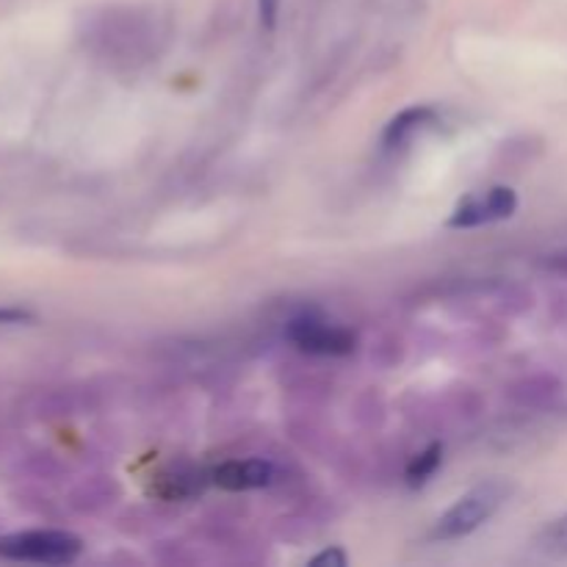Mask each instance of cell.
Returning <instances> with one entry per match:
<instances>
[{"instance_id": "obj_3", "label": "cell", "mask_w": 567, "mask_h": 567, "mask_svg": "<svg viewBox=\"0 0 567 567\" xmlns=\"http://www.w3.org/2000/svg\"><path fill=\"white\" fill-rule=\"evenodd\" d=\"M518 210V194L509 186H493L487 192L468 194L463 203L454 208L449 227L457 230H471V227L493 225V221H504Z\"/></svg>"}, {"instance_id": "obj_7", "label": "cell", "mask_w": 567, "mask_h": 567, "mask_svg": "<svg viewBox=\"0 0 567 567\" xmlns=\"http://www.w3.org/2000/svg\"><path fill=\"white\" fill-rule=\"evenodd\" d=\"M509 396H513V402L520 404V408L540 410L563 396V382L551 374H532L515 382V385L509 388Z\"/></svg>"}, {"instance_id": "obj_10", "label": "cell", "mask_w": 567, "mask_h": 567, "mask_svg": "<svg viewBox=\"0 0 567 567\" xmlns=\"http://www.w3.org/2000/svg\"><path fill=\"white\" fill-rule=\"evenodd\" d=\"M347 563H349V557L347 554L341 551V548H327V551H321V554H316L313 559H310V565H316V567H347Z\"/></svg>"}, {"instance_id": "obj_12", "label": "cell", "mask_w": 567, "mask_h": 567, "mask_svg": "<svg viewBox=\"0 0 567 567\" xmlns=\"http://www.w3.org/2000/svg\"><path fill=\"white\" fill-rule=\"evenodd\" d=\"M543 266H546L548 271H554V275L567 277V249H559V252L548 255L546 264H543Z\"/></svg>"}, {"instance_id": "obj_4", "label": "cell", "mask_w": 567, "mask_h": 567, "mask_svg": "<svg viewBox=\"0 0 567 567\" xmlns=\"http://www.w3.org/2000/svg\"><path fill=\"white\" fill-rule=\"evenodd\" d=\"M288 338L297 343L302 352L310 354H330V358H343L352 354L358 347V336L347 327L327 324L319 319H297L288 327Z\"/></svg>"}, {"instance_id": "obj_1", "label": "cell", "mask_w": 567, "mask_h": 567, "mask_svg": "<svg viewBox=\"0 0 567 567\" xmlns=\"http://www.w3.org/2000/svg\"><path fill=\"white\" fill-rule=\"evenodd\" d=\"M507 496L509 487L504 485V482H482L474 491L460 496L457 502L437 518L432 537H435V540H460V537L474 535L480 526H485L487 520L502 509Z\"/></svg>"}, {"instance_id": "obj_2", "label": "cell", "mask_w": 567, "mask_h": 567, "mask_svg": "<svg viewBox=\"0 0 567 567\" xmlns=\"http://www.w3.org/2000/svg\"><path fill=\"white\" fill-rule=\"evenodd\" d=\"M83 543L75 535L61 529H31L0 537V557L14 563L37 565H70L81 554Z\"/></svg>"}, {"instance_id": "obj_6", "label": "cell", "mask_w": 567, "mask_h": 567, "mask_svg": "<svg viewBox=\"0 0 567 567\" xmlns=\"http://www.w3.org/2000/svg\"><path fill=\"white\" fill-rule=\"evenodd\" d=\"M435 122H437V114L435 109H430V105H413V109H404L402 114H396L391 122H388L385 133H382V144H385L388 150L408 147L415 136L430 131Z\"/></svg>"}, {"instance_id": "obj_5", "label": "cell", "mask_w": 567, "mask_h": 567, "mask_svg": "<svg viewBox=\"0 0 567 567\" xmlns=\"http://www.w3.org/2000/svg\"><path fill=\"white\" fill-rule=\"evenodd\" d=\"M275 480V468L266 460H233V463H221L214 471V485L221 491L244 493V491H258Z\"/></svg>"}, {"instance_id": "obj_9", "label": "cell", "mask_w": 567, "mask_h": 567, "mask_svg": "<svg viewBox=\"0 0 567 567\" xmlns=\"http://www.w3.org/2000/svg\"><path fill=\"white\" fill-rule=\"evenodd\" d=\"M441 460H443L441 443H432L430 449H424V452H421L419 457H415L413 463L408 465V482H410V485L419 487V485H424L426 480H432V474L441 468Z\"/></svg>"}, {"instance_id": "obj_8", "label": "cell", "mask_w": 567, "mask_h": 567, "mask_svg": "<svg viewBox=\"0 0 567 567\" xmlns=\"http://www.w3.org/2000/svg\"><path fill=\"white\" fill-rule=\"evenodd\" d=\"M535 548L546 557H567V515L543 526L535 537Z\"/></svg>"}, {"instance_id": "obj_11", "label": "cell", "mask_w": 567, "mask_h": 567, "mask_svg": "<svg viewBox=\"0 0 567 567\" xmlns=\"http://www.w3.org/2000/svg\"><path fill=\"white\" fill-rule=\"evenodd\" d=\"M258 14L260 25L271 31L277 25V14H280V0H258Z\"/></svg>"}, {"instance_id": "obj_13", "label": "cell", "mask_w": 567, "mask_h": 567, "mask_svg": "<svg viewBox=\"0 0 567 567\" xmlns=\"http://www.w3.org/2000/svg\"><path fill=\"white\" fill-rule=\"evenodd\" d=\"M28 319L22 310H0V324H9V321H22Z\"/></svg>"}]
</instances>
